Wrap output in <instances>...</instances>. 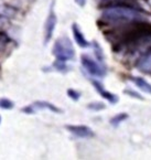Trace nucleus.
<instances>
[{
	"label": "nucleus",
	"instance_id": "nucleus-1",
	"mask_svg": "<svg viewBox=\"0 0 151 160\" xmlns=\"http://www.w3.org/2000/svg\"><path fill=\"white\" fill-rule=\"evenodd\" d=\"M102 18L108 22H131L141 20V13L137 8L125 5L108 6L104 10Z\"/></svg>",
	"mask_w": 151,
	"mask_h": 160
},
{
	"label": "nucleus",
	"instance_id": "nucleus-2",
	"mask_svg": "<svg viewBox=\"0 0 151 160\" xmlns=\"http://www.w3.org/2000/svg\"><path fill=\"white\" fill-rule=\"evenodd\" d=\"M52 54L55 57L56 61L63 62V63L73 60L75 57V50H74L71 40L67 37H61L56 39L53 45Z\"/></svg>",
	"mask_w": 151,
	"mask_h": 160
},
{
	"label": "nucleus",
	"instance_id": "nucleus-3",
	"mask_svg": "<svg viewBox=\"0 0 151 160\" xmlns=\"http://www.w3.org/2000/svg\"><path fill=\"white\" fill-rule=\"evenodd\" d=\"M42 109H47V111L52 112V113H55V114L63 113V111H62L61 108H59V107H56L54 104L49 103V102H45V101H37V102H34V103L28 105L27 107H23L21 111L23 112V113L31 115V114H36L37 112L42 111Z\"/></svg>",
	"mask_w": 151,
	"mask_h": 160
},
{
	"label": "nucleus",
	"instance_id": "nucleus-4",
	"mask_svg": "<svg viewBox=\"0 0 151 160\" xmlns=\"http://www.w3.org/2000/svg\"><path fill=\"white\" fill-rule=\"evenodd\" d=\"M80 62H82L83 68L87 71L88 73L93 76H97V78H103L106 74V71L99 63H97L95 60L90 58L88 55L83 54L80 57Z\"/></svg>",
	"mask_w": 151,
	"mask_h": 160
},
{
	"label": "nucleus",
	"instance_id": "nucleus-5",
	"mask_svg": "<svg viewBox=\"0 0 151 160\" xmlns=\"http://www.w3.org/2000/svg\"><path fill=\"white\" fill-rule=\"evenodd\" d=\"M54 3H53L51 7H50V12L49 16H47V19L45 21V26H44V44H47L51 40L53 35V32H54L55 26H56L57 22V18L56 14H55L54 11Z\"/></svg>",
	"mask_w": 151,
	"mask_h": 160
},
{
	"label": "nucleus",
	"instance_id": "nucleus-6",
	"mask_svg": "<svg viewBox=\"0 0 151 160\" xmlns=\"http://www.w3.org/2000/svg\"><path fill=\"white\" fill-rule=\"evenodd\" d=\"M65 128L69 130L71 134H73L75 137L78 138H92L94 137V132L90 129L88 126H84V125H66Z\"/></svg>",
	"mask_w": 151,
	"mask_h": 160
},
{
	"label": "nucleus",
	"instance_id": "nucleus-7",
	"mask_svg": "<svg viewBox=\"0 0 151 160\" xmlns=\"http://www.w3.org/2000/svg\"><path fill=\"white\" fill-rule=\"evenodd\" d=\"M92 84H93V86L95 87V90L98 92V94L100 95L103 98L106 99L108 103L113 104V105L118 103V101H119L118 96H117L116 94H113V93L105 90L104 86H103V84L100 82H98V81H96V80H92Z\"/></svg>",
	"mask_w": 151,
	"mask_h": 160
},
{
	"label": "nucleus",
	"instance_id": "nucleus-8",
	"mask_svg": "<svg viewBox=\"0 0 151 160\" xmlns=\"http://www.w3.org/2000/svg\"><path fill=\"white\" fill-rule=\"evenodd\" d=\"M72 31H73L74 39H75V41H76V43H77L78 47H80V48H90V43L86 40V38L84 37V34L82 33V31H80L78 24L73 23Z\"/></svg>",
	"mask_w": 151,
	"mask_h": 160
},
{
	"label": "nucleus",
	"instance_id": "nucleus-9",
	"mask_svg": "<svg viewBox=\"0 0 151 160\" xmlns=\"http://www.w3.org/2000/svg\"><path fill=\"white\" fill-rule=\"evenodd\" d=\"M137 68L144 73H151V51L144 53L137 62Z\"/></svg>",
	"mask_w": 151,
	"mask_h": 160
},
{
	"label": "nucleus",
	"instance_id": "nucleus-10",
	"mask_svg": "<svg viewBox=\"0 0 151 160\" xmlns=\"http://www.w3.org/2000/svg\"><path fill=\"white\" fill-rule=\"evenodd\" d=\"M130 81L135 83L136 86H138L141 91H144V93H148V94H151V84L147 82L144 78H138V76H131L129 78Z\"/></svg>",
	"mask_w": 151,
	"mask_h": 160
},
{
	"label": "nucleus",
	"instance_id": "nucleus-11",
	"mask_svg": "<svg viewBox=\"0 0 151 160\" xmlns=\"http://www.w3.org/2000/svg\"><path fill=\"white\" fill-rule=\"evenodd\" d=\"M128 118V115L126 113H120L117 114L116 116H114L113 118L110 119V124L114 126V127H118L124 120H126Z\"/></svg>",
	"mask_w": 151,
	"mask_h": 160
},
{
	"label": "nucleus",
	"instance_id": "nucleus-12",
	"mask_svg": "<svg viewBox=\"0 0 151 160\" xmlns=\"http://www.w3.org/2000/svg\"><path fill=\"white\" fill-rule=\"evenodd\" d=\"M87 108L90 109V111H94V112H99V111H103V109L106 108V106H105L104 103H100V102H95V103L88 104Z\"/></svg>",
	"mask_w": 151,
	"mask_h": 160
},
{
	"label": "nucleus",
	"instance_id": "nucleus-13",
	"mask_svg": "<svg viewBox=\"0 0 151 160\" xmlns=\"http://www.w3.org/2000/svg\"><path fill=\"white\" fill-rule=\"evenodd\" d=\"M13 102L8 98H0V108L1 109H12L13 108Z\"/></svg>",
	"mask_w": 151,
	"mask_h": 160
},
{
	"label": "nucleus",
	"instance_id": "nucleus-14",
	"mask_svg": "<svg viewBox=\"0 0 151 160\" xmlns=\"http://www.w3.org/2000/svg\"><path fill=\"white\" fill-rule=\"evenodd\" d=\"M9 41H10L9 37H8L6 33L0 32V51H2V50L7 47V44L9 43Z\"/></svg>",
	"mask_w": 151,
	"mask_h": 160
},
{
	"label": "nucleus",
	"instance_id": "nucleus-15",
	"mask_svg": "<svg viewBox=\"0 0 151 160\" xmlns=\"http://www.w3.org/2000/svg\"><path fill=\"white\" fill-rule=\"evenodd\" d=\"M93 43H94L93 45H94L95 54H96L97 59L100 60V61H103V50H102V48H100V45H99L96 41H95V42H93Z\"/></svg>",
	"mask_w": 151,
	"mask_h": 160
},
{
	"label": "nucleus",
	"instance_id": "nucleus-16",
	"mask_svg": "<svg viewBox=\"0 0 151 160\" xmlns=\"http://www.w3.org/2000/svg\"><path fill=\"white\" fill-rule=\"evenodd\" d=\"M67 95H69L70 98H72L73 101H78L80 97V93L77 92V91L73 90V88H70L67 90Z\"/></svg>",
	"mask_w": 151,
	"mask_h": 160
},
{
	"label": "nucleus",
	"instance_id": "nucleus-17",
	"mask_svg": "<svg viewBox=\"0 0 151 160\" xmlns=\"http://www.w3.org/2000/svg\"><path fill=\"white\" fill-rule=\"evenodd\" d=\"M124 93H125V94H127V95H129V96H131V97H135V98L144 99V98L141 97V95L138 94L137 92H134L132 90H125V91H124Z\"/></svg>",
	"mask_w": 151,
	"mask_h": 160
},
{
	"label": "nucleus",
	"instance_id": "nucleus-18",
	"mask_svg": "<svg viewBox=\"0 0 151 160\" xmlns=\"http://www.w3.org/2000/svg\"><path fill=\"white\" fill-rule=\"evenodd\" d=\"M75 3L80 7H84L86 5V0H75Z\"/></svg>",
	"mask_w": 151,
	"mask_h": 160
},
{
	"label": "nucleus",
	"instance_id": "nucleus-19",
	"mask_svg": "<svg viewBox=\"0 0 151 160\" xmlns=\"http://www.w3.org/2000/svg\"><path fill=\"white\" fill-rule=\"evenodd\" d=\"M0 122H1V117H0Z\"/></svg>",
	"mask_w": 151,
	"mask_h": 160
}]
</instances>
